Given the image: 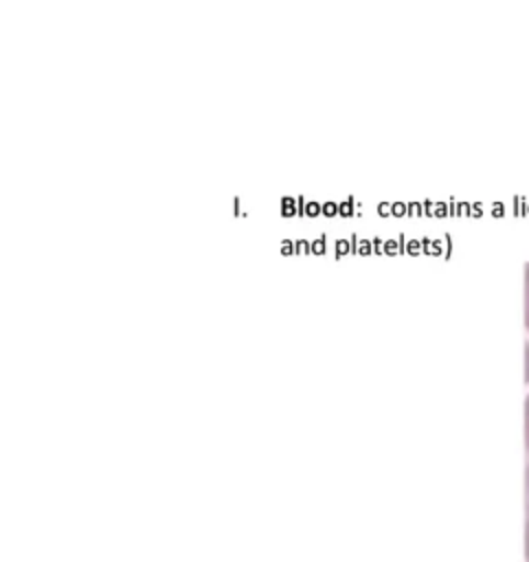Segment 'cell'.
<instances>
[{"label": "cell", "instance_id": "5", "mask_svg": "<svg viewBox=\"0 0 529 562\" xmlns=\"http://www.w3.org/2000/svg\"><path fill=\"white\" fill-rule=\"evenodd\" d=\"M525 347H527V382H529V342Z\"/></svg>", "mask_w": 529, "mask_h": 562}, {"label": "cell", "instance_id": "2", "mask_svg": "<svg viewBox=\"0 0 529 562\" xmlns=\"http://www.w3.org/2000/svg\"><path fill=\"white\" fill-rule=\"evenodd\" d=\"M525 448L529 454V393L525 397Z\"/></svg>", "mask_w": 529, "mask_h": 562}, {"label": "cell", "instance_id": "4", "mask_svg": "<svg viewBox=\"0 0 529 562\" xmlns=\"http://www.w3.org/2000/svg\"><path fill=\"white\" fill-rule=\"evenodd\" d=\"M525 558L529 562V514H527V525H525Z\"/></svg>", "mask_w": 529, "mask_h": 562}, {"label": "cell", "instance_id": "1", "mask_svg": "<svg viewBox=\"0 0 529 562\" xmlns=\"http://www.w3.org/2000/svg\"><path fill=\"white\" fill-rule=\"evenodd\" d=\"M525 327L529 331V263L525 268Z\"/></svg>", "mask_w": 529, "mask_h": 562}, {"label": "cell", "instance_id": "3", "mask_svg": "<svg viewBox=\"0 0 529 562\" xmlns=\"http://www.w3.org/2000/svg\"><path fill=\"white\" fill-rule=\"evenodd\" d=\"M525 492H527V514H529V454H527V468H525Z\"/></svg>", "mask_w": 529, "mask_h": 562}]
</instances>
